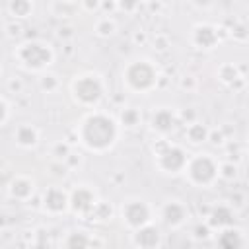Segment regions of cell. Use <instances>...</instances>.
<instances>
[{
    "label": "cell",
    "instance_id": "obj_10",
    "mask_svg": "<svg viewBox=\"0 0 249 249\" xmlns=\"http://www.w3.org/2000/svg\"><path fill=\"white\" fill-rule=\"evenodd\" d=\"M132 243H134L136 247H156V245L161 243V233H160V230L150 222V224L140 226V228L134 230V233H132Z\"/></svg>",
    "mask_w": 249,
    "mask_h": 249
},
{
    "label": "cell",
    "instance_id": "obj_28",
    "mask_svg": "<svg viewBox=\"0 0 249 249\" xmlns=\"http://www.w3.org/2000/svg\"><path fill=\"white\" fill-rule=\"evenodd\" d=\"M117 6L123 12H134L136 6H138V0H117Z\"/></svg>",
    "mask_w": 249,
    "mask_h": 249
},
{
    "label": "cell",
    "instance_id": "obj_34",
    "mask_svg": "<svg viewBox=\"0 0 249 249\" xmlns=\"http://www.w3.org/2000/svg\"><path fill=\"white\" fill-rule=\"evenodd\" d=\"M210 2H212V0H193V4L198 6V8H206Z\"/></svg>",
    "mask_w": 249,
    "mask_h": 249
},
{
    "label": "cell",
    "instance_id": "obj_5",
    "mask_svg": "<svg viewBox=\"0 0 249 249\" xmlns=\"http://www.w3.org/2000/svg\"><path fill=\"white\" fill-rule=\"evenodd\" d=\"M16 56L27 70H43L53 62V49L41 41H29L18 49Z\"/></svg>",
    "mask_w": 249,
    "mask_h": 249
},
{
    "label": "cell",
    "instance_id": "obj_31",
    "mask_svg": "<svg viewBox=\"0 0 249 249\" xmlns=\"http://www.w3.org/2000/svg\"><path fill=\"white\" fill-rule=\"evenodd\" d=\"M82 6L88 10V12H93L101 6V0H82Z\"/></svg>",
    "mask_w": 249,
    "mask_h": 249
},
{
    "label": "cell",
    "instance_id": "obj_16",
    "mask_svg": "<svg viewBox=\"0 0 249 249\" xmlns=\"http://www.w3.org/2000/svg\"><path fill=\"white\" fill-rule=\"evenodd\" d=\"M14 140L21 148H33L37 144V140H39V132L31 124H19L16 128V132H14Z\"/></svg>",
    "mask_w": 249,
    "mask_h": 249
},
{
    "label": "cell",
    "instance_id": "obj_23",
    "mask_svg": "<svg viewBox=\"0 0 249 249\" xmlns=\"http://www.w3.org/2000/svg\"><path fill=\"white\" fill-rule=\"evenodd\" d=\"M95 31H97V35H101V37H109V35L115 33V21L109 19V18H103L101 21H97Z\"/></svg>",
    "mask_w": 249,
    "mask_h": 249
},
{
    "label": "cell",
    "instance_id": "obj_1",
    "mask_svg": "<svg viewBox=\"0 0 249 249\" xmlns=\"http://www.w3.org/2000/svg\"><path fill=\"white\" fill-rule=\"evenodd\" d=\"M76 134L89 152L103 154L109 148H113V144L117 142L119 126L113 117L105 113H91L82 121Z\"/></svg>",
    "mask_w": 249,
    "mask_h": 249
},
{
    "label": "cell",
    "instance_id": "obj_27",
    "mask_svg": "<svg viewBox=\"0 0 249 249\" xmlns=\"http://www.w3.org/2000/svg\"><path fill=\"white\" fill-rule=\"evenodd\" d=\"M235 171H237V167L233 163H224V165H220L218 175L224 179H231V177H235Z\"/></svg>",
    "mask_w": 249,
    "mask_h": 249
},
{
    "label": "cell",
    "instance_id": "obj_7",
    "mask_svg": "<svg viewBox=\"0 0 249 249\" xmlns=\"http://www.w3.org/2000/svg\"><path fill=\"white\" fill-rule=\"evenodd\" d=\"M121 214H123V220L126 222V226H130L132 230L152 222V210L146 204V200H136V198L134 200H126L123 204Z\"/></svg>",
    "mask_w": 249,
    "mask_h": 249
},
{
    "label": "cell",
    "instance_id": "obj_6",
    "mask_svg": "<svg viewBox=\"0 0 249 249\" xmlns=\"http://www.w3.org/2000/svg\"><path fill=\"white\" fill-rule=\"evenodd\" d=\"M154 152L158 156V167L163 173H179L187 167V156L179 146H173L169 142H160L158 148L154 146Z\"/></svg>",
    "mask_w": 249,
    "mask_h": 249
},
{
    "label": "cell",
    "instance_id": "obj_3",
    "mask_svg": "<svg viewBox=\"0 0 249 249\" xmlns=\"http://www.w3.org/2000/svg\"><path fill=\"white\" fill-rule=\"evenodd\" d=\"M218 163L208 156V154H196L195 158H191L187 161V175L189 181L196 187H210L216 179H218Z\"/></svg>",
    "mask_w": 249,
    "mask_h": 249
},
{
    "label": "cell",
    "instance_id": "obj_12",
    "mask_svg": "<svg viewBox=\"0 0 249 249\" xmlns=\"http://www.w3.org/2000/svg\"><path fill=\"white\" fill-rule=\"evenodd\" d=\"M193 43L198 49H212L218 43V33L212 25H206V23L196 25L193 31Z\"/></svg>",
    "mask_w": 249,
    "mask_h": 249
},
{
    "label": "cell",
    "instance_id": "obj_11",
    "mask_svg": "<svg viewBox=\"0 0 249 249\" xmlns=\"http://www.w3.org/2000/svg\"><path fill=\"white\" fill-rule=\"evenodd\" d=\"M187 216H189L187 208L181 202H177V200H169L161 208V220L169 228H179L187 220Z\"/></svg>",
    "mask_w": 249,
    "mask_h": 249
},
{
    "label": "cell",
    "instance_id": "obj_18",
    "mask_svg": "<svg viewBox=\"0 0 249 249\" xmlns=\"http://www.w3.org/2000/svg\"><path fill=\"white\" fill-rule=\"evenodd\" d=\"M31 0H8V12L14 19H21V18H27L31 14Z\"/></svg>",
    "mask_w": 249,
    "mask_h": 249
},
{
    "label": "cell",
    "instance_id": "obj_14",
    "mask_svg": "<svg viewBox=\"0 0 249 249\" xmlns=\"http://www.w3.org/2000/svg\"><path fill=\"white\" fill-rule=\"evenodd\" d=\"M175 123H177L175 115H173L169 109H165V107L158 109V111L152 115V128L158 130V132H161V134L171 132V130L175 128Z\"/></svg>",
    "mask_w": 249,
    "mask_h": 249
},
{
    "label": "cell",
    "instance_id": "obj_15",
    "mask_svg": "<svg viewBox=\"0 0 249 249\" xmlns=\"http://www.w3.org/2000/svg\"><path fill=\"white\" fill-rule=\"evenodd\" d=\"M8 193L12 198H18V200H27L31 195H33V181L27 179V177H14L12 183L8 185Z\"/></svg>",
    "mask_w": 249,
    "mask_h": 249
},
{
    "label": "cell",
    "instance_id": "obj_21",
    "mask_svg": "<svg viewBox=\"0 0 249 249\" xmlns=\"http://www.w3.org/2000/svg\"><path fill=\"white\" fill-rule=\"evenodd\" d=\"M140 123V111L134 107H126L121 111V124H124L126 128H134Z\"/></svg>",
    "mask_w": 249,
    "mask_h": 249
},
{
    "label": "cell",
    "instance_id": "obj_4",
    "mask_svg": "<svg viewBox=\"0 0 249 249\" xmlns=\"http://www.w3.org/2000/svg\"><path fill=\"white\" fill-rule=\"evenodd\" d=\"M72 93H74V99L84 107L97 105L99 99L103 97V82L99 80L97 74L76 76V80L72 82Z\"/></svg>",
    "mask_w": 249,
    "mask_h": 249
},
{
    "label": "cell",
    "instance_id": "obj_17",
    "mask_svg": "<svg viewBox=\"0 0 249 249\" xmlns=\"http://www.w3.org/2000/svg\"><path fill=\"white\" fill-rule=\"evenodd\" d=\"M218 243H220L222 247H226V249H233V247H241L245 241H243L239 230L228 226V228H224V230L220 231V235H218Z\"/></svg>",
    "mask_w": 249,
    "mask_h": 249
},
{
    "label": "cell",
    "instance_id": "obj_30",
    "mask_svg": "<svg viewBox=\"0 0 249 249\" xmlns=\"http://www.w3.org/2000/svg\"><path fill=\"white\" fill-rule=\"evenodd\" d=\"M208 235H210V224H206V226H196V228H195V237L206 239Z\"/></svg>",
    "mask_w": 249,
    "mask_h": 249
},
{
    "label": "cell",
    "instance_id": "obj_33",
    "mask_svg": "<svg viewBox=\"0 0 249 249\" xmlns=\"http://www.w3.org/2000/svg\"><path fill=\"white\" fill-rule=\"evenodd\" d=\"M208 140H210L212 144H222V142H224V136H222V132H216V130H214V132L208 134Z\"/></svg>",
    "mask_w": 249,
    "mask_h": 249
},
{
    "label": "cell",
    "instance_id": "obj_2",
    "mask_svg": "<svg viewBox=\"0 0 249 249\" xmlns=\"http://www.w3.org/2000/svg\"><path fill=\"white\" fill-rule=\"evenodd\" d=\"M126 86L132 91H150L156 84H158V72L156 68L148 62V60H134L126 66L124 74H123Z\"/></svg>",
    "mask_w": 249,
    "mask_h": 249
},
{
    "label": "cell",
    "instance_id": "obj_13",
    "mask_svg": "<svg viewBox=\"0 0 249 249\" xmlns=\"http://www.w3.org/2000/svg\"><path fill=\"white\" fill-rule=\"evenodd\" d=\"M208 224H210V228H218V230L233 226V212H231V208L224 206V204L214 206L210 210V214H208Z\"/></svg>",
    "mask_w": 249,
    "mask_h": 249
},
{
    "label": "cell",
    "instance_id": "obj_26",
    "mask_svg": "<svg viewBox=\"0 0 249 249\" xmlns=\"http://www.w3.org/2000/svg\"><path fill=\"white\" fill-rule=\"evenodd\" d=\"M56 86H58V80H56V76H54V74H45V76L41 78V88H43V89L53 91Z\"/></svg>",
    "mask_w": 249,
    "mask_h": 249
},
{
    "label": "cell",
    "instance_id": "obj_8",
    "mask_svg": "<svg viewBox=\"0 0 249 249\" xmlns=\"http://www.w3.org/2000/svg\"><path fill=\"white\" fill-rule=\"evenodd\" d=\"M68 206H70V196H68L62 189L51 187V189L45 191V195H43V208H45L47 212H51V214H60V212H64Z\"/></svg>",
    "mask_w": 249,
    "mask_h": 249
},
{
    "label": "cell",
    "instance_id": "obj_25",
    "mask_svg": "<svg viewBox=\"0 0 249 249\" xmlns=\"http://www.w3.org/2000/svg\"><path fill=\"white\" fill-rule=\"evenodd\" d=\"M70 154H72V152H70V146H68L66 142H58V144L53 148V156H54L56 160H66Z\"/></svg>",
    "mask_w": 249,
    "mask_h": 249
},
{
    "label": "cell",
    "instance_id": "obj_29",
    "mask_svg": "<svg viewBox=\"0 0 249 249\" xmlns=\"http://www.w3.org/2000/svg\"><path fill=\"white\" fill-rule=\"evenodd\" d=\"M0 105H2V119H0V123H2V126L8 123V117H10V103H8V99L6 97H2L0 99Z\"/></svg>",
    "mask_w": 249,
    "mask_h": 249
},
{
    "label": "cell",
    "instance_id": "obj_37",
    "mask_svg": "<svg viewBox=\"0 0 249 249\" xmlns=\"http://www.w3.org/2000/svg\"><path fill=\"white\" fill-rule=\"evenodd\" d=\"M56 2H72V0H56Z\"/></svg>",
    "mask_w": 249,
    "mask_h": 249
},
{
    "label": "cell",
    "instance_id": "obj_19",
    "mask_svg": "<svg viewBox=\"0 0 249 249\" xmlns=\"http://www.w3.org/2000/svg\"><path fill=\"white\" fill-rule=\"evenodd\" d=\"M208 134L210 130L200 124V123H191V126L187 128V138L193 142V144H200V142H206L208 140Z\"/></svg>",
    "mask_w": 249,
    "mask_h": 249
},
{
    "label": "cell",
    "instance_id": "obj_36",
    "mask_svg": "<svg viewBox=\"0 0 249 249\" xmlns=\"http://www.w3.org/2000/svg\"><path fill=\"white\" fill-rule=\"evenodd\" d=\"M10 86H12V88H16V91H19V89H21V84H19L18 80H16V82H10Z\"/></svg>",
    "mask_w": 249,
    "mask_h": 249
},
{
    "label": "cell",
    "instance_id": "obj_20",
    "mask_svg": "<svg viewBox=\"0 0 249 249\" xmlns=\"http://www.w3.org/2000/svg\"><path fill=\"white\" fill-rule=\"evenodd\" d=\"M89 245H93V239H89L88 233H84V231H74L64 241V247H78L80 249V247H89Z\"/></svg>",
    "mask_w": 249,
    "mask_h": 249
},
{
    "label": "cell",
    "instance_id": "obj_9",
    "mask_svg": "<svg viewBox=\"0 0 249 249\" xmlns=\"http://www.w3.org/2000/svg\"><path fill=\"white\" fill-rule=\"evenodd\" d=\"M95 195H93V191L91 189H88V187H78V189H74L72 191V195H70V208L74 210V212H78V214H88L93 206H95Z\"/></svg>",
    "mask_w": 249,
    "mask_h": 249
},
{
    "label": "cell",
    "instance_id": "obj_22",
    "mask_svg": "<svg viewBox=\"0 0 249 249\" xmlns=\"http://www.w3.org/2000/svg\"><path fill=\"white\" fill-rule=\"evenodd\" d=\"M88 214L95 216V220H111L113 208H111V204H107V202H95V206H93Z\"/></svg>",
    "mask_w": 249,
    "mask_h": 249
},
{
    "label": "cell",
    "instance_id": "obj_32",
    "mask_svg": "<svg viewBox=\"0 0 249 249\" xmlns=\"http://www.w3.org/2000/svg\"><path fill=\"white\" fill-rule=\"evenodd\" d=\"M19 29H21V27H19L18 23H14V21L6 25V31H8V37H14V35H19Z\"/></svg>",
    "mask_w": 249,
    "mask_h": 249
},
{
    "label": "cell",
    "instance_id": "obj_35",
    "mask_svg": "<svg viewBox=\"0 0 249 249\" xmlns=\"http://www.w3.org/2000/svg\"><path fill=\"white\" fill-rule=\"evenodd\" d=\"M58 35H60V37H68V35H72V29H70V27H64V29L60 27V31H58Z\"/></svg>",
    "mask_w": 249,
    "mask_h": 249
},
{
    "label": "cell",
    "instance_id": "obj_24",
    "mask_svg": "<svg viewBox=\"0 0 249 249\" xmlns=\"http://www.w3.org/2000/svg\"><path fill=\"white\" fill-rule=\"evenodd\" d=\"M220 78L228 84H233L235 80H239V74H237V68L233 64H224L220 68Z\"/></svg>",
    "mask_w": 249,
    "mask_h": 249
}]
</instances>
